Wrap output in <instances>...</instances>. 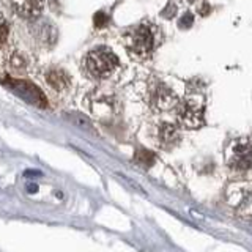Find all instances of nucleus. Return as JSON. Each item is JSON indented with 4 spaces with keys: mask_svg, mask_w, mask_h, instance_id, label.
Listing matches in <instances>:
<instances>
[{
    "mask_svg": "<svg viewBox=\"0 0 252 252\" xmlns=\"http://www.w3.org/2000/svg\"><path fill=\"white\" fill-rule=\"evenodd\" d=\"M118 66V57L109 48H96L84 58V70L93 79H106Z\"/></svg>",
    "mask_w": 252,
    "mask_h": 252,
    "instance_id": "1",
    "label": "nucleus"
},
{
    "mask_svg": "<svg viewBox=\"0 0 252 252\" xmlns=\"http://www.w3.org/2000/svg\"><path fill=\"white\" fill-rule=\"evenodd\" d=\"M176 120L178 125L188 129H196L203 125V98L191 95L176 106Z\"/></svg>",
    "mask_w": 252,
    "mask_h": 252,
    "instance_id": "2",
    "label": "nucleus"
},
{
    "mask_svg": "<svg viewBox=\"0 0 252 252\" xmlns=\"http://www.w3.org/2000/svg\"><path fill=\"white\" fill-rule=\"evenodd\" d=\"M125 40H126V49H128V52L137 58H144L147 55H150L154 46L153 33L150 30V27L145 24L131 28L125 35Z\"/></svg>",
    "mask_w": 252,
    "mask_h": 252,
    "instance_id": "3",
    "label": "nucleus"
},
{
    "mask_svg": "<svg viewBox=\"0 0 252 252\" xmlns=\"http://www.w3.org/2000/svg\"><path fill=\"white\" fill-rule=\"evenodd\" d=\"M6 85H10L14 93H18L22 100L28 101L30 104L38 106V107H46L48 106L46 96L43 95V92L35 84L27 82V80L8 79V80H6Z\"/></svg>",
    "mask_w": 252,
    "mask_h": 252,
    "instance_id": "4",
    "label": "nucleus"
},
{
    "mask_svg": "<svg viewBox=\"0 0 252 252\" xmlns=\"http://www.w3.org/2000/svg\"><path fill=\"white\" fill-rule=\"evenodd\" d=\"M178 96L169 85L158 82L151 90V106L156 110H169L178 106Z\"/></svg>",
    "mask_w": 252,
    "mask_h": 252,
    "instance_id": "5",
    "label": "nucleus"
},
{
    "mask_svg": "<svg viewBox=\"0 0 252 252\" xmlns=\"http://www.w3.org/2000/svg\"><path fill=\"white\" fill-rule=\"evenodd\" d=\"M43 77H44V82L52 88L54 92H60V93L65 92V90H68V87L71 84L70 76L66 74L65 70H60V68L46 70L43 74Z\"/></svg>",
    "mask_w": 252,
    "mask_h": 252,
    "instance_id": "6",
    "label": "nucleus"
},
{
    "mask_svg": "<svg viewBox=\"0 0 252 252\" xmlns=\"http://www.w3.org/2000/svg\"><path fill=\"white\" fill-rule=\"evenodd\" d=\"M230 167L235 170H244L252 169V147L251 145H236L233 148V154L230 158Z\"/></svg>",
    "mask_w": 252,
    "mask_h": 252,
    "instance_id": "7",
    "label": "nucleus"
},
{
    "mask_svg": "<svg viewBox=\"0 0 252 252\" xmlns=\"http://www.w3.org/2000/svg\"><path fill=\"white\" fill-rule=\"evenodd\" d=\"M158 137H159L161 145L164 147V148H167V147H174V145L180 140L178 129H176V126L170 125V123H162V125L159 126Z\"/></svg>",
    "mask_w": 252,
    "mask_h": 252,
    "instance_id": "8",
    "label": "nucleus"
},
{
    "mask_svg": "<svg viewBox=\"0 0 252 252\" xmlns=\"http://www.w3.org/2000/svg\"><path fill=\"white\" fill-rule=\"evenodd\" d=\"M16 10L27 18L38 16L41 11V0H13Z\"/></svg>",
    "mask_w": 252,
    "mask_h": 252,
    "instance_id": "9",
    "label": "nucleus"
},
{
    "mask_svg": "<svg viewBox=\"0 0 252 252\" xmlns=\"http://www.w3.org/2000/svg\"><path fill=\"white\" fill-rule=\"evenodd\" d=\"M8 63H10V68H11L13 71L19 73V74L27 73V70H28V58H27V55H24V54H19V52L13 54Z\"/></svg>",
    "mask_w": 252,
    "mask_h": 252,
    "instance_id": "10",
    "label": "nucleus"
},
{
    "mask_svg": "<svg viewBox=\"0 0 252 252\" xmlns=\"http://www.w3.org/2000/svg\"><path fill=\"white\" fill-rule=\"evenodd\" d=\"M136 161L139 162L140 166H144L145 169H148V167H151L154 164L156 156H154V153L148 151V150H139L137 154H136Z\"/></svg>",
    "mask_w": 252,
    "mask_h": 252,
    "instance_id": "11",
    "label": "nucleus"
},
{
    "mask_svg": "<svg viewBox=\"0 0 252 252\" xmlns=\"http://www.w3.org/2000/svg\"><path fill=\"white\" fill-rule=\"evenodd\" d=\"M73 120H74V123H76L77 126H80V128H84V129H87V131H93V132H95V129H93L92 123L88 122L84 115H80V114L73 115Z\"/></svg>",
    "mask_w": 252,
    "mask_h": 252,
    "instance_id": "12",
    "label": "nucleus"
},
{
    "mask_svg": "<svg viewBox=\"0 0 252 252\" xmlns=\"http://www.w3.org/2000/svg\"><path fill=\"white\" fill-rule=\"evenodd\" d=\"M192 24H194V16H192V13H184L183 16L180 18V21H178V27L183 28V30H188V28H191Z\"/></svg>",
    "mask_w": 252,
    "mask_h": 252,
    "instance_id": "13",
    "label": "nucleus"
},
{
    "mask_svg": "<svg viewBox=\"0 0 252 252\" xmlns=\"http://www.w3.org/2000/svg\"><path fill=\"white\" fill-rule=\"evenodd\" d=\"M93 21H95L96 27H104V25H107V22H109V16L104 11H98V13L95 14Z\"/></svg>",
    "mask_w": 252,
    "mask_h": 252,
    "instance_id": "14",
    "label": "nucleus"
},
{
    "mask_svg": "<svg viewBox=\"0 0 252 252\" xmlns=\"http://www.w3.org/2000/svg\"><path fill=\"white\" fill-rule=\"evenodd\" d=\"M175 13H176V6L174 3H169L166 8L161 11V16L162 18H167V19H172L175 16Z\"/></svg>",
    "mask_w": 252,
    "mask_h": 252,
    "instance_id": "15",
    "label": "nucleus"
},
{
    "mask_svg": "<svg viewBox=\"0 0 252 252\" xmlns=\"http://www.w3.org/2000/svg\"><path fill=\"white\" fill-rule=\"evenodd\" d=\"M8 38V25L5 22H0V44H3Z\"/></svg>",
    "mask_w": 252,
    "mask_h": 252,
    "instance_id": "16",
    "label": "nucleus"
},
{
    "mask_svg": "<svg viewBox=\"0 0 252 252\" xmlns=\"http://www.w3.org/2000/svg\"><path fill=\"white\" fill-rule=\"evenodd\" d=\"M41 172L40 170H25L24 172V176H40Z\"/></svg>",
    "mask_w": 252,
    "mask_h": 252,
    "instance_id": "17",
    "label": "nucleus"
},
{
    "mask_svg": "<svg viewBox=\"0 0 252 252\" xmlns=\"http://www.w3.org/2000/svg\"><path fill=\"white\" fill-rule=\"evenodd\" d=\"M210 13V5L208 3H203L202 6H200V14L202 16H205V14H208Z\"/></svg>",
    "mask_w": 252,
    "mask_h": 252,
    "instance_id": "18",
    "label": "nucleus"
},
{
    "mask_svg": "<svg viewBox=\"0 0 252 252\" xmlns=\"http://www.w3.org/2000/svg\"><path fill=\"white\" fill-rule=\"evenodd\" d=\"M27 189H28V192H30V194H33V192L38 191V186H36V184H30V186H28Z\"/></svg>",
    "mask_w": 252,
    "mask_h": 252,
    "instance_id": "19",
    "label": "nucleus"
},
{
    "mask_svg": "<svg viewBox=\"0 0 252 252\" xmlns=\"http://www.w3.org/2000/svg\"><path fill=\"white\" fill-rule=\"evenodd\" d=\"M188 2H196V0H188Z\"/></svg>",
    "mask_w": 252,
    "mask_h": 252,
    "instance_id": "20",
    "label": "nucleus"
}]
</instances>
